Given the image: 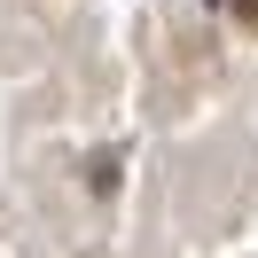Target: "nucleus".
Wrapping results in <instances>:
<instances>
[{"mask_svg":"<svg viewBox=\"0 0 258 258\" xmlns=\"http://www.w3.org/2000/svg\"><path fill=\"white\" fill-rule=\"evenodd\" d=\"M227 8H235V24H242V32H258V0H227Z\"/></svg>","mask_w":258,"mask_h":258,"instance_id":"1","label":"nucleus"}]
</instances>
